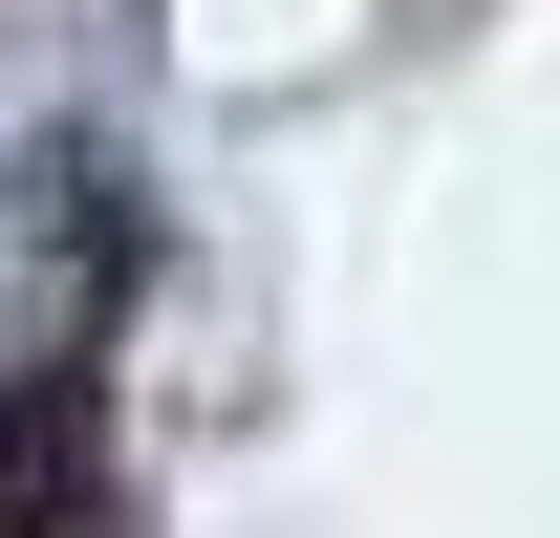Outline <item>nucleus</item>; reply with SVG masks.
I'll return each mask as SVG.
<instances>
[{
	"instance_id": "1",
	"label": "nucleus",
	"mask_w": 560,
	"mask_h": 538,
	"mask_svg": "<svg viewBox=\"0 0 560 538\" xmlns=\"http://www.w3.org/2000/svg\"><path fill=\"white\" fill-rule=\"evenodd\" d=\"M0 538H108V388L86 366L0 388Z\"/></svg>"
}]
</instances>
